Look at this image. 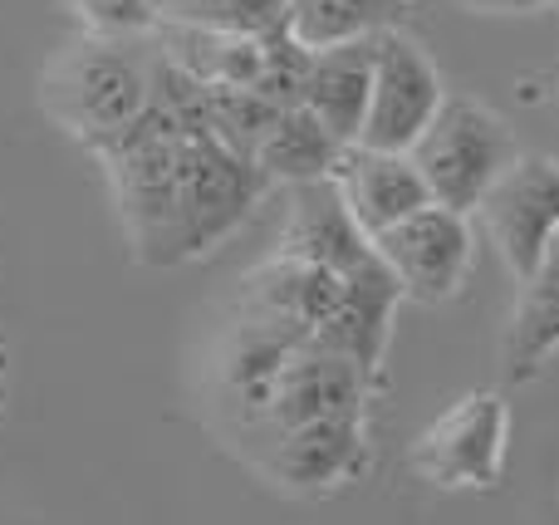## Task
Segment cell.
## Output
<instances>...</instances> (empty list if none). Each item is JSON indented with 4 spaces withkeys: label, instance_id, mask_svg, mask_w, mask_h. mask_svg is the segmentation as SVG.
I'll use <instances>...</instances> for the list:
<instances>
[{
    "label": "cell",
    "instance_id": "obj_1",
    "mask_svg": "<svg viewBox=\"0 0 559 525\" xmlns=\"http://www.w3.org/2000/svg\"><path fill=\"white\" fill-rule=\"evenodd\" d=\"M153 35L79 29L39 69V108L88 153L118 138L153 98Z\"/></svg>",
    "mask_w": 559,
    "mask_h": 525
},
{
    "label": "cell",
    "instance_id": "obj_2",
    "mask_svg": "<svg viewBox=\"0 0 559 525\" xmlns=\"http://www.w3.org/2000/svg\"><path fill=\"white\" fill-rule=\"evenodd\" d=\"M271 192V177L236 153L231 143L212 133H182L177 143V182H173V212H167L163 241H157L147 265H187L197 255L216 251L255 202Z\"/></svg>",
    "mask_w": 559,
    "mask_h": 525
},
{
    "label": "cell",
    "instance_id": "obj_3",
    "mask_svg": "<svg viewBox=\"0 0 559 525\" xmlns=\"http://www.w3.org/2000/svg\"><path fill=\"white\" fill-rule=\"evenodd\" d=\"M515 157H521L515 128L476 94H447L427 133L413 143V163L427 182V196L462 216H476L481 196Z\"/></svg>",
    "mask_w": 559,
    "mask_h": 525
},
{
    "label": "cell",
    "instance_id": "obj_4",
    "mask_svg": "<svg viewBox=\"0 0 559 525\" xmlns=\"http://www.w3.org/2000/svg\"><path fill=\"white\" fill-rule=\"evenodd\" d=\"M511 452V403L501 393H466L447 403L407 448V467L432 491H496Z\"/></svg>",
    "mask_w": 559,
    "mask_h": 525
},
{
    "label": "cell",
    "instance_id": "obj_5",
    "mask_svg": "<svg viewBox=\"0 0 559 525\" xmlns=\"http://www.w3.org/2000/svg\"><path fill=\"white\" fill-rule=\"evenodd\" d=\"M378 261L393 271L403 300L417 305H447L466 290L476 261V231L472 216L452 212V206H417L383 236H373Z\"/></svg>",
    "mask_w": 559,
    "mask_h": 525
},
{
    "label": "cell",
    "instance_id": "obj_6",
    "mask_svg": "<svg viewBox=\"0 0 559 525\" xmlns=\"http://www.w3.org/2000/svg\"><path fill=\"white\" fill-rule=\"evenodd\" d=\"M447 98L442 69L417 45L407 29H378L373 39V88H368L364 114V147H388V153H413V143L427 133Z\"/></svg>",
    "mask_w": 559,
    "mask_h": 525
},
{
    "label": "cell",
    "instance_id": "obj_7",
    "mask_svg": "<svg viewBox=\"0 0 559 525\" xmlns=\"http://www.w3.org/2000/svg\"><path fill=\"white\" fill-rule=\"evenodd\" d=\"M476 222L506 261V271L525 281L559 236V157L521 153L481 196Z\"/></svg>",
    "mask_w": 559,
    "mask_h": 525
},
{
    "label": "cell",
    "instance_id": "obj_8",
    "mask_svg": "<svg viewBox=\"0 0 559 525\" xmlns=\"http://www.w3.org/2000/svg\"><path fill=\"white\" fill-rule=\"evenodd\" d=\"M373 373H364L354 359L319 344H299L280 373L271 379V389L261 393V403L251 408V418L241 422L255 442H265L271 432L299 428V422H319V418H344V413H368V393H373Z\"/></svg>",
    "mask_w": 559,
    "mask_h": 525
},
{
    "label": "cell",
    "instance_id": "obj_9",
    "mask_svg": "<svg viewBox=\"0 0 559 525\" xmlns=\"http://www.w3.org/2000/svg\"><path fill=\"white\" fill-rule=\"evenodd\" d=\"M255 467L295 497H324L364 477L368 467V413L319 418L271 432L255 452Z\"/></svg>",
    "mask_w": 559,
    "mask_h": 525
},
{
    "label": "cell",
    "instance_id": "obj_10",
    "mask_svg": "<svg viewBox=\"0 0 559 525\" xmlns=\"http://www.w3.org/2000/svg\"><path fill=\"white\" fill-rule=\"evenodd\" d=\"M397 305H403V290H397L393 271H388L373 251L358 271L344 275L338 305L329 310V320L319 324L309 344L344 354V359H354L358 369L378 379V363H383V354H388V334H393Z\"/></svg>",
    "mask_w": 559,
    "mask_h": 525
},
{
    "label": "cell",
    "instance_id": "obj_11",
    "mask_svg": "<svg viewBox=\"0 0 559 525\" xmlns=\"http://www.w3.org/2000/svg\"><path fill=\"white\" fill-rule=\"evenodd\" d=\"M334 187L344 196V206L354 212V222L364 226L368 241L383 236L388 226H397L403 216H413L417 206L432 202L413 153H388V147H364V143H348L338 153Z\"/></svg>",
    "mask_w": 559,
    "mask_h": 525
},
{
    "label": "cell",
    "instance_id": "obj_12",
    "mask_svg": "<svg viewBox=\"0 0 559 525\" xmlns=\"http://www.w3.org/2000/svg\"><path fill=\"white\" fill-rule=\"evenodd\" d=\"M280 255L324 265V271H334V275L358 271V265L373 255V241H368L364 226H358L354 212L344 206L334 177H319V182L295 187L285 231H280Z\"/></svg>",
    "mask_w": 559,
    "mask_h": 525
},
{
    "label": "cell",
    "instance_id": "obj_13",
    "mask_svg": "<svg viewBox=\"0 0 559 525\" xmlns=\"http://www.w3.org/2000/svg\"><path fill=\"white\" fill-rule=\"evenodd\" d=\"M373 39H344L329 49H309L305 84H299V104L338 138V143H358L368 114V88H373Z\"/></svg>",
    "mask_w": 559,
    "mask_h": 525
},
{
    "label": "cell",
    "instance_id": "obj_14",
    "mask_svg": "<svg viewBox=\"0 0 559 525\" xmlns=\"http://www.w3.org/2000/svg\"><path fill=\"white\" fill-rule=\"evenodd\" d=\"M515 310L506 324V344H501V363H506V383H531L540 379V369L559 354V236L555 246L540 255L525 281H515Z\"/></svg>",
    "mask_w": 559,
    "mask_h": 525
},
{
    "label": "cell",
    "instance_id": "obj_15",
    "mask_svg": "<svg viewBox=\"0 0 559 525\" xmlns=\"http://www.w3.org/2000/svg\"><path fill=\"white\" fill-rule=\"evenodd\" d=\"M338 153H344V143H338V138L329 133V128L319 123L305 104H285V108H275V118L265 123V133H261V143H255L251 163L271 177V187L275 182L299 187V182L334 177Z\"/></svg>",
    "mask_w": 559,
    "mask_h": 525
},
{
    "label": "cell",
    "instance_id": "obj_16",
    "mask_svg": "<svg viewBox=\"0 0 559 525\" xmlns=\"http://www.w3.org/2000/svg\"><path fill=\"white\" fill-rule=\"evenodd\" d=\"M413 0H289L285 35L299 49H329L344 39H368L393 29Z\"/></svg>",
    "mask_w": 559,
    "mask_h": 525
},
{
    "label": "cell",
    "instance_id": "obj_17",
    "mask_svg": "<svg viewBox=\"0 0 559 525\" xmlns=\"http://www.w3.org/2000/svg\"><path fill=\"white\" fill-rule=\"evenodd\" d=\"M289 0H157V20L197 29H226V35L271 39L285 35Z\"/></svg>",
    "mask_w": 559,
    "mask_h": 525
},
{
    "label": "cell",
    "instance_id": "obj_18",
    "mask_svg": "<svg viewBox=\"0 0 559 525\" xmlns=\"http://www.w3.org/2000/svg\"><path fill=\"white\" fill-rule=\"evenodd\" d=\"M79 29L94 35H153L157 0H64Z\"/></svg>",
    "mask_w": 559,
    "mask_h": 525
},
{
    "label": "cell",
    "instance_id": "obj_19",
    "mask_svg": "<svg viewBox=\"0 0 559 525\" xmlns=\"http://www.w3.org/2000/svg\"><path fill=\"white\" fill-rule=\"evenodd\" d=\"M472 15H540V10H555L559 0H456Z\"/></svg>",
    "mask_w": 559,
    "mask_h": 525
},
{
    "label": "cell",
    "instance_id": "obj_20",
    "mask_svg": "<svg viewBox=\"0 0 559 525\" xmlns=\"http://www.w3.org/2000/svg\"><path fill=\"white\" fill-rule=\"evenodd\" d=\"M10 389H15V354H10V339L0 330V422L10 413Z\"/></svg>",
    "mask_w": 559,
    "mask_h": 525
}]
</instances>
